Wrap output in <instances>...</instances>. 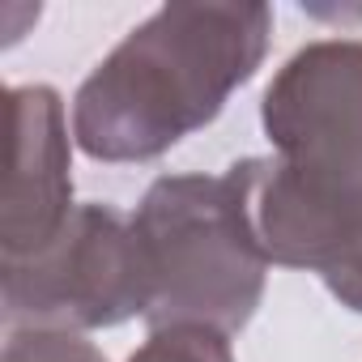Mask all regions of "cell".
Masks as SVG:
<instances>
[{"label": "cell", "instance_id": "1", "mask_svg": "<svg viewBox=\"0 0 362 362\" xmlns=\"http://www.w3.org/2000/svg\"><path fill=\"white\" fill-rule=\"evenodd\" d=\"M269 5H166L77 86L73 141L94 162H149L214 124L269 52Z\"/></svg>", "mask_w": 362, "mask_h": 362}, {"label": "cell", "instance_id": "2", "mask_svg": "<svg viewBox=\"0 0 362 362\" xmlns=\"http://www.w3.org/2000/svg\"><path fill=\"white\" fill-rule=\"evenodd\" d=\"M256 158L222 175H162L132 214L149 264V328L205 324L239 332L269 281V256L252 214Z\"/></svg>", "mask_w": 362, "mask_h": 362}, {"label": "cell", "instance_id": "3", "mask_svg": "<svg viewBox=\"0 0 362 362\" xmlns=\"http://www.w3.org/2000/svg\"><path fill=\"white\" fill-rule=\"evenodd\" d=\"M5 320L13 328L90 332L145 320L153 286L132 218L111 205H77L69 226L26 260H0Z\"/></svg>", "mask_w": 362, "mask_h": 362}, {"label": "cell", "instance_id": "4", "mask_svg": "<svg viewBox=\"0 0 362 362\" xmlns=\"http://www.w3.org/2000/svg\"><path fill=\"white\" fill-rule=\"evenodd\" d=\"M260 124L277 170L307 197L362 205V43L315 39L264 90Z\"/></svg>", "mask_w": 362, "mask_h": 362}, {"label": "cell", "instance_id": "5", "mask_svg": "<svg viewBox=\"0 0 362 362\" xmlns=\"http://www.w3.org/2000/svg\"><path fill=\"white\" fill-rule=\"evenodd\" d=\"M5 201L0 260H26L56 243L73 218V141L52 86L5 90Z\"/></svg>", "mask_w": 362, "mask_h": 362}, {"label": "cell", "instance_id": "6", "mask_svg": "<svg viewBox=\"0 0 362 362\" xmlns=\"http://www.w3.org/2000/svg\"><path fill=\"white\" fill-rule=\"evenodd\" d=\"M128 362H235L230 337L205 324H170L149 328L141 349Z\"/></svg>", "mask_w": 362, "mask_h": 362}, {"label": "cell", "instance_id": "7", "mask_svg": "<svg viewBox=\"0 0 362 362\" xmlns=\"http://www.w3.org/2000/svg\"><path fill=\"white\" fill-rule=\"evenodd\" d=\"M320 277L341 307L362 315V205L345 214V222H341V230L320 264Z\"/></svg>", "mask_w": 362, "mask_h": 362}, {"label": "cell", "instance_id": "8", "mask_svg": "<svg viewBox=\"0 0 362 362\" xmlns=\"http://www.w3.org/2000/svg\"><path fill=\"white\" fill-rule=\"evenodd\" d=\"M5 362H107L94 341L81 332H56V328H13L5 345Z\"/></svg>", "mask_w": 362, "mask_h": 362}]
</instances>
